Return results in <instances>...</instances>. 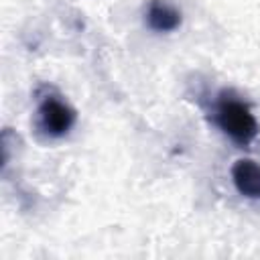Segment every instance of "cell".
<instances>
[{"label": "cell", "instance_id": "2", "mask_svg": "<svg viewBox=\"0 0 260 260\" xmlns=\"http://www.w3.org/2000/svg\"><path fill=\"white\" fill-rule=\"evenodd\" d=\"M37 116H39V128L51 138L65 136L75 124L73 108L59 98H45L39 106Z\"/></svg>", "mask_w": 260, "mask_h": 260}, {"label": "cell", "instance_id": "4", "mask_svg": "<svg viewBox=\"0 0 260 260\" xmlns=\"http://www.w3.org/2000/svg\"><path fill=\"white\" fill-rule=\"evenodd\" d=\"M146 20L156 32H173L181 24V10L167 0H152L146 10Z\"/></svg>", "mask_w": 260, "mask_h": 260}, {"label": "cell", "instance_id": "1", "mask_svg": "<svg viewBox=\"0 0 260 260\" xmlns=\"http://www.w3.org/2000/svg\"><path fill=\"white\" fill-rule=\"evenodd\" d=\"M215 122L238 144H250L258 136V120L252 110L238 98L221 93L215 108Z\"/></svg>", "mask_w": 260, "mask_h": 260}, {"label": "cell", "instance_id": "3", "mask_svg": "<svg viewBox=\"0 0 260 260\" xmlns=\"http://www.w3.org/2000/svg\"><path fill=\"white\" fill-rule=\"evenodd\" d=\"M232 181L240 195L248 199H260V162L240 158L232 167Z\"/></svg>", "mask_w": 260, "mask_h": 260}]
</instances>
